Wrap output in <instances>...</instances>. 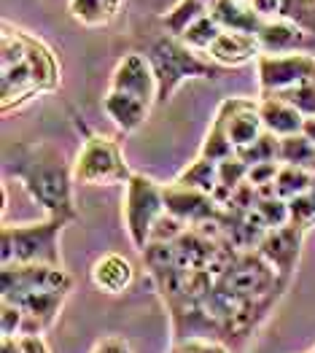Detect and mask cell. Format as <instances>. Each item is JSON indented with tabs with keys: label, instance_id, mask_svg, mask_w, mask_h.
<instances>
[{
	"label": "cell",
	"instance_id": "1",
	"mask_svg": "<svg viewBox=\"0 0 315 353\" xmlns=\"http://www.w3.org/2000/svg\"><path fill=\"white\" fill-rule=\"evenodd\" d=\"M3 168L25 186L35 205L46 210V219H62L68 224L79 219L73 200V168L57 146L41 141H11L3 151Z\"/></svg>",
	"mask_w": 315,
	"mask_h": 353
},
{
	"label": "cell",
	"instance_id": "2",
	"mask_svg": "<svg viewBox=\"0 0 315 353\" xmlns=\"http://www.w3.org/2000/svg\"><path fill=\"white\" fill-rule=\"evenodd\" d=\"M62 81L57 54L28 30L3 22L0 32V103L3 114L54 92Z\"/></svg>",
	"mask_w": 315,
	"mask_h": 353
},
{
	"label": "cell",
	"instance_id": "3",
	"mask_svg": "<svg viewBox=\"0 0 315 353\" xmlns=\"http://www.w3.org/2000/svg\"><path fill=\"white\" fill-rule=\"evenodd\" d=\"M145 57H148L151 68H154V76H156V105H165L172 97V92L183 81L227 76V68L216 65L210 57H202L200 52L189 49L181 38L167 35V32L151 43Z\"/></svg>",
	"mask_w": 315,
	"mask_h": 353
},
{
	"label": "cell",
	"instance_id": "4",
	"mask_svg": "<svg viewBox=\"0 0 315 353\" xmlns=\"http://www.w3.org/2000/svg\"><path fill=\"white\" fill-rule=\"evenodd\" d=\"M68 227L62 219H43L35 224H3L0 262L6 265L62 267L59 232Z\"/></svg>",
	"mask_w": 315,
	"mask_h": 353
},
{
	"label": "cell",
	"instance_id": "5",
	"mask_svg": "<svg viewBox=\"0 0 315 353\" xmlns=\"http://www.w3.org/2000/svg\"><path fill=\"white\" fill-rule=\"evenodd\" d=\"M73 178L84 186H127L132 178L130 165L124 162V154L116 138L100 135L86 130L84 146L79 148V157L73 162Z\"/></svg>",
	"mask_w": 315,
	"mask_h": 353
},
{
	"label": "cell",
	"instance_id": "6",
	"mask_svg": "<svg viewBox=\"0 0 315 353\" xmlns=\"http://www.w3.org/2000/svg\"><path fill=\"white\" fill-rule=\"evenodd\" d=\"M167 213L165 208V186L143 173H132L124 186V227L132 245L143 254L151 243L154 224Z\"/></svg>",
	"mask_w": 315,
	"mask_h": 353
},
{
	"label": "cell",
	"instance_id": "7",
	"mask_svg": "<svg viewBox=\"0 0 315 353\" xmlns=\"http://www.w3.org/2000/svg\"><path fill=\"white\" fill-rule=\"evenodd\" d=\"M216 283H221L224 289H230L234 294L248 296V299H272V296L281 299L288 289V283L281 281L275 267L258 251H240L230 270L216 278Z\"/></svg>",
	"mask_w": 315,
	"mask_h": 353
},
{
	"label": "cell",
	"instance_id": "8",
	"mask_svg": "<svg viewBox=\"0 0 315 353\" xmlns=\"http://www.w3.org/2000/svg\"><path fill=\"white\" fill-rule=\"evenodd\" d=\"M258 97L315 81V54H258Z\"/></svg>",
	"mask_w": 315,
	"mask_h": 353
},
{
	"label": "cell",
	"instance_id": "9",
	"mask_svg": "<svg viewBox=\"0 0 315 353\" xmlns=\"http://www.w3.org/2000/svg\"><path fill=\"white\" fill-rule=\"evenodd\" d=\"M32 292H73V275L49 265H6L0 270V296L17 299Z\"/></svg>",
	"mask_w": 315,
	"mask_h": 353
},
{
	"label": "cell",
	"instance_id": "10",
	"mask_svg": "<svg viewBox=\"0 0 315 353\" xmlns=\"http://www.w3.org/2000/svg\"><path fill=\"white\" fill-rule=\"evenodd\" d=\"M165 208H167V213L181 219L192 230H197L207 221H221V216H224V208L216 203L213 194L181 186L175 181L165 186Z\"/></svg>",
	"mask_w": 315,
	"mask_h": 353
},
{
	"label": "cell",
	"instance_id": "11",
	"mask_svg": "<svg viewBox=\"0 0 315 353\" xmlns=\"http://www.w3.org/2000/svg\"><path fill=\"white\" fill-rule=\"evenodd\" d=\"M302 243H305V232L294 224H286V227L270 230L264 240L258 243L256 251L275 267V272L281 275L283 283H291L296 265H299V256H302Z\"/></svg>",
	"mask_w": 315,
	"mask_h": 353
},
{
	"label": "cell",
	"instance_id": "12",
	"mask_svg": "<svg viewBox=\"0 0 315 353\" xmlns=\"http://www.w3.org/2000/svg\"><path fill=\"white\" fill-rule=\"evenodd\" d=\"M108 92H124V94H132L148 105H154L156 103V76H154L148 57L138 54V52L124 54L111 73Z\"/></svg>",
	"mask_w": 315,
	"mask_h": 353
},
{
	"label": "cell",
	"instance_id": "13",
	"mask_svg": "<svg viewBox=\"0 0 315 353\" xmlns=\"http://www.w3.org/2000/svg\"><path fill=\"white\" fill-rule=\"evenodd\" d=\"M219 117L224 119V127H227V135H230L234 154L240 148L251 146L258 135L264 132V121L258 114V103L254 100H245V97H227L219 111Z\"/></svg>",
	"mask_w": 315,
	"mask_h": 353
},
{
	"label": "cell",
	"instance_id": "14",
	"mask_svg": "<svg viewBox=\"0 0 315 353\" xmlns=\"http://www.w3.org/2000/svg\"><path fill=\"white\" fill-rule=\"evenodd\" d=\"M261 54H315V35L281 19H264L256 32Z\"/></svg>",
	"mask_w": 315,
	"mask_h": 353
},
{
	"label": "cell",
	"instance_id": "15",
	"mask_svg": "<svg viewBox=\"0 0 315 353\" xmlns=\"http://www.w3.org/2000/svg\"><path fill=\"white\" fill-rule=\"evenodd\" d=\"M65 299H68V292H32V294H22L17 299H6V302H14L17 307H22L25 313L22 337H30V334H43L57 321Z\"/></svg>",
	"mask_w": 315,
	"mask_h": 353
},
{
	"label": "cell",
	"instance_id": "16",
	"mask_svg": "<svg viewBox=\"0 0 315 353\" xmlns=\"http://www.w3.org/2000/svg\"><path fill=\"white\" fill-rule=\"evenodd\" d=\"M261 49H258L256 35H248V32H234V30H224L216 43L207 49V57L213 59L216 65L221 68H243L248 62H256Z\"/></svg>",
	"mask_w": 315,
	"mask_h": 353
},
{
	"label": "cell",
	"instance_id": "17",
	"mask_svg": "<svg viewBox=\"0 0 315 353\" xmlns=\"http://www.w3.org/2000/svg\"><path fill=\"white\" fill-rule=\"evenodd\" d=\"M89 278L92 283L105 292V294H124L130 286H132V278H135V267L127 256L121 254H103L92 270H89Z\"/></svg>",
	"mask_w": 315,
	"mask_h": 353
},
{
	"label": "cell",
	"instance_id": "18",
	"mask_svg": "<svg viewBox=\"0 0 315 353\" xmlns=\"http://www.w3.org/2000/svg\"><path fill=\"white\" fill-rule=\"evenodd\" d=\"M103 111L114 121L116 130L127 135V132H135L143 124L151 105L138 100V97H132V94H124V92H108L103 97Z\"/></svg>",
	"mask_w": 315,
	"mask_h": 353
},
{
	"label": "cell",
	"instance_id": "19",
	"mask_svg": "<svg viewBox=\"0 0 315 353\" xmlns=\"http://www.w3.org/2000/svg\"><path fill=\"white\" fill-rule=\"evenodd\" d=\"M210 17L221 25L224 30H234V32H248V35H256L261 25H264V17L258 14L254 6L248 3H240V0H213L207 6Z\"/></svg>",
	"mask_w": 315,
	"mask_h": 353
},
{
	"label": "cell",
	"instance_id": "20",
	"mask_svg": "<svg viewBox=\"0 0 315 353\" xmlns=\"http://www.w3.org/2000/svg\"><path fill=\"white\" fill-rule=\"evenodd\" d=\"M264 19H281L315 35V0H254Z\"/></svg>",
	"mask_w": 315,
	"mask_h": 353
},
{
	"label": "cell",
	"instance_id": "21",
	"mask_svg": "<svg viewBox=\"0 0 315 353\" xmlns=\"http://www.w3.org/2000/svg\"><path fill=\"white\" fill-rule=\"evenodd\" d=\"M258 114L264 121V130L278 135V138H288V135H302L305 127V117L278 97H258Z\"/></svg>",
	"mask_w": 315,
	"mask_h": 353
},
{
	"label": "cell",
	"instance_id": "22",
	"mask_svg": "<svg viewBox=\"0 0 315 353\" xmlns=\"http://www.w3.org/2000/svg\"><path fill=\"white\" fill-rule=\"evenodd\" d=\"M124 0H68V14L84 28H105L111 25Z\"/></svg>",
	"mask_w": 315,
	"mask_h": 353
},
{
	"label": "cell",
	"instance_id": "23",
	"mask_svg": "<svg viewBox=\"0 0 315 353\" xmlns=\"http://www.w3.org/2000/svg\"><path fill=\"white\" fill-rule=\"evenodd\" d=\"M207 3L205 0H178L167 14H162V25L167 30V35L181 38L194 22H200L202 17H207Z\"/></svg>",
	"mask_w": 315,
	"mask_h": 353
},
{
	"label": "cell",
	"instance_id": "24",
	"mask_svg": "<svg viewBox=\"0 0 315 353\" xmlns=\"http://www.w3.org/2000/svg\"><path fill=\"white\" fill-rule=\"evenodd\" d=\"M175 183L189 186V189H200L205 194H213L219 189V162H210L205 157H197L189 168H183L175 176Z\"/></svg>",
	"mask_w": 315,
	"mask_h": 353
},
{
	"label": "cell",
	"instance_id": "25",
	"mask_svg": "<svg viewBox=\"0 0 315 353\" xmlns=\"http://www.w3.org/2000/svg\"><path fill=\"white\" fill-rule=\"evenodd\" d=\"M315 189V176L307 168H294V165H281V173L275 178V192L281 200H294L305 192Z\"/></svg>",
	"mask_w": 315,
	"mask_h": 353
},
{
	"label": "cell",
	"instance_id": "26",
	"mask_svg": "<svg viewBox=\"0 0 315 353\" xmlns=\"http://www.w3.org/2000/svg\"><path fill=\"white\" fill-rule=\"evenodd\" d=\"M200 157L210 159V162H224V159L234 157V146H232L230 135H227L224 119L219 117V114L210 121V130H207V135H205V141H202Z\"/></svg>",
	"mask_w": 315,
	"mask_h": 353
},
{
	"label": "cell",
	"instance_id": "27",
	"mask_svg": "<svg viewBox=\"0 0 315 353\" xmlns=\"http://www.w3.org/2000/svg\"><path fill=\"white\" fill-rule=\"evenodd\" d=\"M315 159V143H310L305 135H288L281 138V151H278V162L281 165H294V168H307Z\"/></svg>",
	"mask_w": 315,
	"mask_h": 353
},
{
	"label": "cell",
	"instance_id": "28",
	"mask_svg": "<svg viewBox=\"0 0 315 353\" xmlns=\"http://www.w3.org/2000/svg\"><path fill=\"white\" fill-rule=\"evenodd\" d=\"M224 32V28L207 14V17H202L200 22H194L192 28L186 30L183 35H181V41L189 46V49H194V52H200V54H207V49L216 43V38Z\"/></svg>",
	"mask_w": 315,
	"mask_h": 353
},
{
	"label": "cell",
	"instance_id": "29",
	"mask_svg": "<svg viewBox=\"0 0 315 353\" xmlns=\"http://www.w3.org/2000/svg\"><path fill=\"white\" fill-rule=\"evenodd\" d=\"M278 151H281V138L264 130L251 146L240 148L237 157H240L248 168H254V165H261V162H278Z\"/></svg>",
	"mask_w": 315,
	"mask_h": 353
},
{
	"label": "cell",
	"instance_id": "30",
	"mask_svg": "<svg viewBox=\"0 0 315 353\" xmlns=\"http://www.w3.org/2000/svg\"><path fill=\"white\" fill-rule=\"evenodd\" d=\"M288 224L299 227L302 232L315 227V189L288 200Z\"/></svg>",
	"mask_w": 315,
	"mask_h": 353
},
{
	"label": "cell",
	"instance_id": "31",
	"mask_svg": "<svg viewBox=\"0 0 315 353\" xmlns=\"http://www.w3.org/2000/svg\"><path fill=\"white\" fill-rule=\"evenodd\" d=\"M254 210L258 213V219L264 221L267 230H278V227L288 224V203L281 197H258Z\"/></svg>",
	"mask_w": 315,
	"mask_h": 353
},
{
	"label": "cell",
	"instance_id": "32",
	"mask_svg": "<svg viewBox=\"0 0 315 353\" xmlns=\"http://www.w3.org/2000/svg\"><path fill=\"white\" fill-rule=\"evenodd\" d=\"M272 97H278V100H283L288 105H294L305 119L315 117V81L299 84V87L286 89V92H278V94H272Z\"/></svg>",
	"mask_w": 315,
	"mask_h": 353
},
{
	"label": "cell",
	"instance_id": "33",
	"mask_svg": "<svg viewBox=\"0 0 315 353\" xmlns=\"http://www.w3.org/2000/svg\"><path fill=\"white\" fill-rule=\"evenodd\" d=\"M186 230H192V227H186V224H183L181 219H175L172 213H165V216L154 224V230H151V243H175Z\"/></svg>",
	"mask_w": 315,
	"mask_h": 353
},
{
	"label": "cell",
	"instance_id": "34",
	"mask_svg": "<svg viewBox=\"0 0 315 353\" xmlns=\"http://www.w3.org/2000/svg\"><path fill=\"white\" fill-rule=\"evenodd\" d=\"M170 353H230V348L221 340H210V337H186V340H175Z\"/></svg>",
	"mask_w": 315,
	"mask_h": 353
},
{
	"label": "cell",
	"instance_id": "35",
	"mask_svg": "<svg viewBox=\"0 0 315 353\" xmlns=\"http://www.w3.org/2000/svg\"><path fill=\"white\" fill-rule=\"evenodd\" d=\"M22 324H25L22 307H17L14 302L3 299V305H0V332H3V340L6 337H22Z\"/></svg>",
	"mask_w": 315,
	"mask_h": 353
},
{
	"label": "cell",
	"instance_id": "36",
	"mask_svg": "<svg viewBox=\"0 0 315 353\" xmlns=\"http://www.w3.org/2000/svg\"><path fill=\"white\" fill-rule=\"evenodd\" d=\"M281 173V162H261V165H254L248 170V183L254 186H264V183H272Z\"/></svg>",
	"mask_w": 315,
	"mask_h": 353
},
{
	"label": "cell",
	"instance_id": "37",
	"mask_svg": "<svg viewBox=\"0 0 315 353\" xmlns=\"http://www.w3.org/2000/svg\"><path fill=\"white\" fill-rule=\"evenodd\" d=\"M89 353H132V351H130V343H127L124 337L108 334V337L97 340V343L92 345V351H89Z\"/></svg>",
	"mask_w": 315,
	"mask_h": 353
},
{
	"label": "cell",
	"instance_id": "38",
	"mask_svg": "<svg viewBox=\"0 0 315 353\" xmlns=\"http://www.w3.org/2000/svg\"><path fill=\"white\" fill-rule=\"evenodd\" d=\"M19 345H22V353H52L43 334H30V337H19Z\"/></svg>",
	"mask_w": 315,
	"mask_h": 353
},
{
	"label": "cell",
	"instance_id": "39",
	"mask_svg": "<svg viewBox=\"0 0 315 353\" xmlns=\"http://www.w3.org/2000/svg\"><path fill=\"white\" fill-rule=\"evenodd\" d=\"M0 353H22L19 337H6V340H3V348H0Z\"/></svg>",
	"mask_w": 315,
	"mask_h": 353
},
{
	"label": "cell",
	"instance_id": "40",
	"mask_svg": "<svg viewBox=\"0 0 315 353\" xmlns=\"http://www.w3.org/2000/svg\"><path fill=\"white\" fill-rule=\"evenodd\" d=\"M302 135L310 141V143H315V117L305 119V127H302Z\"/></svg>",
	"mask_w": 315,
	"mask_h": 353
},
{
	"label": "cell",
	"instance_id": "41",
	"mask_svg": "<svg viewBox=\"0 0 315 353\" xmlns=\"http://www.w3.org/2000/svg\"><path fill=\"white\" fill-rule=\"evenodd\" d=\"M240 3H248V6H254V0H240Z\"/></svg>",
	"mask_w": 315,
	"mask_h": 353
},
{
	"label": "cell",
	"instance_id": "42",
	"mask_svg": "<svg viewBox=\"0 0 315 353\" xmlns=\"http://www.w3.org/2000/svg\"><path fill=\"white\" fill-rule=\"evenodd\" d=\"M310 170H313V176H315V159H313V165H310Z\"/></svg>",
	"mask_w": 315,
	"mask_h": 353
},
{
	"label": "cell",
	"instance_id": "43",
	"mask_svg": "<svg viewBox=\"0 0 315 353\" xmlns=\"http://www.w3.org/2000/svg\"><path fill=\"white\" fill-rule=\"evenodd\" d=\"M205 3H207V6H210V3H213V0H205Z\"/></svg>",
	"mask_w": 315,
	"mask_h": 353
}]
</instances>
